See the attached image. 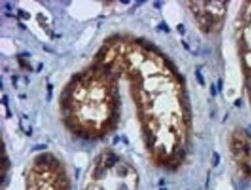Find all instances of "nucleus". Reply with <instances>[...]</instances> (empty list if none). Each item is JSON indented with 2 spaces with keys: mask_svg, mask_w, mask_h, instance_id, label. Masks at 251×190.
<instances>
[{
  "mask_svg": "<svg viewBox=\"0 0 251 190\" xmlns=\"http://www.w3.org/2000/svg\"><path fill=\"white\" fill-rule=\"evenodd\" d=\"M108 51H109V48L107 47H106V46L101 47L94 56L95 63H100L104 61L106 58L107 53Z\"/></svg>",
  "mask_w": 251,
  "mask_h": 190,
  "instance_id": "f257e3e1",
  "label": "nucleus"
},
{
  "mask_svg": "<svg viewBox=\"0 0 251 190\" xmlns=\"http://www.w3.org/2000/svg\"><path fill=\"white\" fill-rule=\"evenodd\" d=\"M118 157L114 154H110L108 155V158L105 161V166L107 168H111L116 162H118Z\"/></svg>",
  "mask_w": 251,
  "mask_h": 190,
  "instance_id": "f03ea898",
  "label": "nucleus"
},
{
  "mask_svg": "<svg viewBox=\"0 0 251 190\" xmlns=\"http://www.w3.org/2000/svg\"><path fill=\"white\" fill-rule=\"evenodd\" d=\"M164 63H165V64L166 66V67L168 68L169 71H171L173 73H175V74H178V68L176 67V66L174 64V63L168 59H165L164 60Z\"/></svg>",
  "mask_w": 251,
  "mask_h": 190,
  "instance_id": "7ed1b4c3",
  "label": "nucleus"
},
{
  "mask_svg": "<svg viewBox=\"0 0 251 190\" xmlns=\"http://www.w3.org/2000/svg\"><path fill=\"white\" fill-rule=\"evenodd\" d=\"M83 75H82V73H74L72 75V77H71V80L76 82V83H77V82H80V83H81V82L83 81Z\"/></svg>",
  "mask_w": 251,
  "mask_h": 190,
  "instance_id": "20e7f679",
  "label": "nucleus"
},
{
  "mask_svg": "<svg viewBox=\"0 0 251 190\" xmlns=\"http://www.w3.org/2000/svg\"><path fill=\"white\" fill-rule=\"evenodd\" d=\"M190 9L192 12V14L194 15L196 18H199V6L197 5L193 4V2H191V5H190Z\"/></svg>",
  "mask_w": 251,
  "mask_h": 190,
  "instance_id": "39448f33",
  "label": "nucleus"
},
{
  "mask_svg": "<svg viewBox=\"0 0 251 190\" xmlns=\"http://www.w3.org/2000/svg\"><path fill=\"white\" fill-rule=\"evenodd\" d=\"M65 89L68 90L69 91H71L74 93V91L76 90V83L74 81H72L71 80H70V81L69 82V83H67V84L65 86Z\"/></svg>",
  "mask_w": 251,
  "mask_h": 190,
  "instance_id": "423d86ee",
  "label": "nucleus"
},
{
  "mask_svg": "<svg viewBox=\"0 0 251 190\" xmlns=\"http://www.w3.org/2000/svg\"><path fill=\"white\" fill-rule=\"evenodd\" d=\"M104 173V169L101 167H98L94 172V177L96 179H101Z\"/></svg>",
  "mask_w": 251,
  "mask_h": 190,
  "instance_id": "0eeeda50",
  "label": "nucleus"
},
{
  "mask_svg": "<svg viewBox=\"0 0 251 190\" xmlns=\"http://www.w3.org/2000/svg\"><path fill=\"white\" fill-rule=\"evenodd\" d=\"M196 79H197V81L199 82V84L202 86H204L205 85V81H204L203 76L202 75V73L200 72H199V71H196Z\"/></svg>",
  "mask_w": 251,
  "mask_h": 190,
  "instance_id": "6e6552de",
  "label": "nucleus"
},
{
  "mask_svg": "<svg viewBox=\"0 0 251 190\" xmlns=\"http://www.w3.org/2000/svg\"><path fill=\"white\" fill-rule=\"evenodd\" d=\"M18 13H19V16H20L21 18L24 19L25 20H29V18H30V14L28 13V12H25V11H23V10L19 9V10H18Z\"/></svg>",
  "mask_w": 251,
  "mask_h": 190,
  "instance_id": "1a4fd4ad",
  "label": "nucleus"
},
{
  "mask_svg": "<svg viewBox=\"0 0 251 190\" xmlns=\"http://www.w3.org/2000/svg\"><path fill=\"white\" fill-rule=\"evenodd\" d=\"M242 169L243 171V172L248 175H251V167L249 166V165L247 164H242Z\"/></svg>",
  "mask_w": 251,
  "mask_h": 190,
  "instance_id": "9d476101",
  "label": "nucleus"
},
{
  "mask_svg": "<svg viewBox=\"0 0 251 190\" xmlns=\"http://www.w3.org/2000/svg\"><path fill=\"white\" fill-rule=\"evenodd\" d=\"M220 155H219V154L216 153V152H214L213 158H212V163H213L214 167L218 166L219 163H220Z\"/></svg>",
  "mask_w": 251,
  "mask_h": 190,
  "instance_id": "9b49d317",
  "label": "nucleus"
},
{
  "mask_svg": "<svg viewBox=\"0 0 251 190\" xmlns=\"http://www.w3.org/2000/svg\"><path fill=\"white\" fill-rule=\"evenodd\" d=\"M47 148V144H37V145H36V146H34L33 148L31 149V151L44 150V149H46Z\"/></svg>",
  "mask_w": 251,
  "mask_h": 190,
  "instance_id": "f8f14e48",
  "label": "nucleus"
},
{
  "mask_svg": "<svg viewBox=\"0 0 251 190\" xmlns=\"http://www.w3.org/2000/svg\"><path fill=\"white\" fill-rule=\"evenodd\" d=\"M2 166L5 168V169H8L10 166V162L8 159L7 157L5 158H2Z\"/></svg>",
  "mask_w": 251,
  "mask_h": 190,
  "instance_id": "ddd939ff",
  "label": "nucleus"
},
{
  "mask_svg": "<svg viewBox=\"0 0 251 190\" xmlns=\"http://www.w3.org/2000/svg\"><path fill=\"white\" fill-rule=\"evenodd\" d=\"M248 186V183L245 181H240L238 183V189L239 190H245Z\"/></svg>",
  "mask_w": 251,
  "mask_h": 190,
  "instance_id": "4468645a",
  "label": "nucleus"
},
{
  "mask_svg": "<svg viewBox=\"0 0 251 190\" xmlns=\"http://www.w3.org/2000/svg\"><path fill=\"white\" fill-rule=\"evenodd\" d=\"M243 72L246 76V78H251V67H243Z\"/></svg>",
  "mask_w": 251,
  "mask_h": 190,
  "instance_id": "2eb2a0df",
  "label": "nucleus"
},
{
  "mask_svg": "<svg viewBox=\"0 0 251 190\" xmlns=\"http://www.w3.org/2000/svg\"><path fill=\"white\" fill-rule=\"evenodd\" d=\"M177 29L178 31V33L181 34L182 36H183L185 34V27L182 24H179L178 26H177Z\"/></svg>",
  "mask_w": 251,
  "mask_h": 190,
  "instance_id": "dca6fc26",
  "label": "nucleus"
},
{
  "mask_svg": "<svg viewBox=\"0 0 251 190\" xmlns=\"http://www.w3.org/2000/svg\"><path fill=\"white\" fill-rule=\"evenodd\" d=\"M158 28H159L160 29H162V30H165V32H169V27L167 26V25L165 23H161L159 26H158Z\"/></svg>",
  "mask_w": 251,
  "mask_h": 190,
  "instance_id": "f3484780",
  "label": "nucleus"
},
{
  "mask_svg": "<svg viewBox=\"0 0 251 190\" xmlns=\"http://www.w3.org/2000/svg\"><path fill=\"white\" fill-rule=\"evenodd\" d=\"M210 93H211V95L212 97H215L216 96V87L213 84H211V87H210Z\"/></svg>",
  "mask_w": 251,
  "mask_h": 190,
  "instance_id": "a211bd4d",
  "label": "nucleus"
},
{
  "mask_svg": "<svg viewBox=\"0 0 251 190\" xmlns=\"http://www.w3.org/2000/svg\"><path fill=\"white\" fill-rule=\"evenodd\" d=\"M246 86L247 90L251 92V78H246Z\"/></svg>",
  "mask_w": 251,
  "mask_h": 190,
  "instance_id": "6ab92c4d",
  "label": "nucleus"
},
{
  "mask_svg": "<svg viewBox=\"0 0 251 190\" xmlns=\"http://www.w3.org/2000/svg\"><path fill=\"white\" fill-rule=\"evenodd\" d=\"M178 157H179L180 159H183V158H185V151H184L183 149H180V150H178Z\"/></svg>",
  "mask_w": 251,
  "mask_h": 190,
  "instance_id": "aec40b11",
  "label": "nucleus"
},
{
  "mask_svg": "<svg viewBox=\"0 0 251 190\" xmlns=\"http://www.w3.org/2000/svg\"><path fill=\"white\" fill-rule=\"evenodd\" d=\"M11 80H12V84L13 85V87L15 88L17 87L16 84H17V77L16 76H12L11 77Z\"/></svg>",
  "mask_w": 251,
  "mask_h": 190,
  "instance_id": "412c9836",
  "label": "nucleus"
},
{
  "mask_svg": "<svg viewBox=\"0 0 251 190\" xmlns=\"http://www.w3.org/2000/svg\"><path fill=\"white\" fill-rule=\"evenodd\" d=\"M52 97H53V91H48V94H47V100L48 101V102H50V101L51 100Z\"/></svg>",
  "mask_w": 251,
  "mask_h": 190,
  "instance_id": "4be33fe9",
  "label": "nucleus"
},
{
  "mask_svg": "<svg viewBox=\"0 0 251 190\" xmlns=\"http://www.w3.org/2000/svg\"><path fill=\"white\" fill-rule=\"evenodd\" d=\"M218 90H219V91H222V90H223V80H221V79H219V80H218Z\"/></svg>",
  "mask_w": 251,
  "mask_h": 190,
  "instance_id": "5701e85b",
  "label": "nucleus"
},
{
  "mask_svg": "<svg viewBox=\"0 0 251 190\" xmlns=\"http://www.w3.org/2000/svg\"><path fill=\"white\" fill-rule=\"evenodd\" d=\"M2 104L5 106V107H8V97L6 95H4L2 98Z\"/></svg>",
  "mask_w": 251,
  "mask_h": 190,
  "instance_id": "b1692460",
  "label": "nucleus"
},
{
  "mask_svg": "<svg viewBox=\"0 0 251 190\" xmlns=\"http://www.w3.org/2000/svg\"><path fill=\"white\" fill-rule=\"evenodd\" d=\"M43 63H40V64H39V66H38L37 72H38V73H40V72L42 71V70H43Z\"/></svg>",
  "mask_w": 251,
  "mask_h": 190,
  "instance_id": "393cba45",
  "label": "nucleus"
},
{
  "mask_svg": "<svg viewBox=\"0 0 251 190\" xmlns=\"http://www.w3.org/2000/svg\"><path fill=\"white\" fill-rule=\"evenodd\" d=\"M182 45H183V47L186 49H189V45H188V44L187 43H186L185 41H183V40H182Z\"/></svg>",
  "mask_w": 251,
  "mask_h": 190,
  "instance_id": "a878e982",
  "label": "nucleus"
},
{
  "mask_svg": "<svg viewBox=\"0 0 251 190\" xmlns=\"http://www.w3.org/2000/svg\"><path fill=\"white\" fill-rule=\"evenodd\" d=\"M18 25H19V26L22 29H26V26H25L24 24H23V23H19Z\"/></svg>",
  "mask_w": 251,
  "mask_h": 190,
  "instance_id": "bb28decb",
  "label": "nucleus"
},
{
  "mask_svg": "<svg viewBox=\"0 0 251 190\" xmlns=\"http://www.w3.org/2000/svg\"><path fill=\"white\" fill-rule=\"evenodd\" d=\"M118 142H119V137H118V136H116V137L114 138V142H113V144H118Z\"/></svg>",
  "mask_w": 251,
  "mask_h": 190,
  "instance_id": "cd10ccee",
  "label": "nucleus"
},
{
  "mask_svg": "<svg viewBox=\"0 0 251 190\" xmlns=\"http://www.w3.org/2000/svg\"><path fill=\"white\" fill-rule=\"evenodd\" d=\"M154 7L159 9L160 8V2H154Z\"/></svg>",
  "mask_w": 251,
  "mask_h": 190,
  "instance_id": "c85d7f7f",
  "label": "nucleus"
},
{
  "mask_svg": "<svg viewBox=\"0 0 251 190\" xmlns=\"http://www.w3.org/2000/svg\"><path fill=\"white\" fill-rule=\"evenodd\" d=\"M53 85L51 84H49L47 85V90L48 91H53Z\"/></svg>",
  "mask_w": 251,
  "mask_h": 190,
  "instance_id": "c756f323",
  "label": "nucleus"
},
{
  "mask_svg": "<svg viewBox=\"0 0 251 190\" xmlns=\"http://www.w3.org/2000/svg\"><path fill=\"white\" fill-rule=\"evenodd\" d=\"M5 8H6V9H7L9 11H10V10H12V6L10 5V4H9V3H7V4H5Z\"/></svg>",
  "mask_w": 251,
  "mask_h": 190,
  "instance_id": "7c9ffc66",
  "label": "nucleus"
},
{
  "mask_svg": "<svg viewBox=\"0 0 251 190\" xmlns=\"http://www.w3.org/2000/svg\"><path fill=\"white\" fill-rule=\"evenodd\" d=\"M235 105H236V106H240V99H238L237 100H236Z\"/></svg>",
  "mask_w": 251,
  "mask_h": 190,
  "instance_id": "2f4dec72",
  "label": "nucleus"
},
{
  "mask_svg": "<svg viewBox=\"0 0 251 190\" xmlns=\"http://www.w3.org/2000/svg\"><path fill=\"white\" fill-rule=\"evenodd\" d=\"M120 2L123 4H128L130 2V1H125V0H121V1H120Z\"/></svg>",
  "mask_w": 251,
  "mask_h": 190,
  "instance_id": "473e14b6",
  "label": "nucleus"
},
{
  "mask_svg": "<svg viewBox=\"0 0 251 190\" xmlns=\"http://www.w3.org/2000/svg\"><path fill=\"white\" fill-rule=\"evenodd\" d=\"M123 138H125V141H124V142H125V143L126 144H128V142H127V139L126 138V137H125V136H123Z\"/></svg>",
  "mask_w": 251,
  "mask_h": 190,
  "instance_id": "72a5a7b5",
  "label": "nucleus"
},
{
  "mask_svg": "<svg viewBox=\"0 0 251 190\" xmlns=\"http://www.w3.org/2000/svg\"><path fill=\"white\" fill-rule=\"evenodd\" d=\"M22 56H30V54H29V53H23V54H22Z\"/></svg>",
  "mask_w": 251,
  "mask_h": 190,
  "instance_id": "f704fd0d",
  "label": "nucleus"
},
{
  "mask_svg": "<svg viewBox=\"0 0 251 190\" xmlns=\"http://www.w3.org/2000/svg\"><path fill=\"white\" fill-rule=\"evenodd\" d=\"M163 182H164V180H163V179H162V180H161V181L159 182L160 185H163Z\"/></svg>",
  "mask_w": 251,
  "mask_h": 190,
  "instance_id": "c9c22d12",
  "label": "nucleus"
},
{
  "mask_svg": "<svg viewBox=\"0 0 251 190\" xmlns=\"http://www.w3.org/2000/svg\"><path fill=\"white\" fill-rule=\"evenodd\" d=\"M1 89L2 90V82H1Z\"/></svg>",
  "mask_w": 251,
  "mask_h": 190,
  "instance_id": "e433bc0d",
  "label": "nucleus"
},
{
  "mask_svg": "<svg viewBox=\"0 0 251 190\" xmlns=\"http://www.w3.org/2000/svg\"><path fill=\"white\" fill-rule=\"evenodd\" d=\"M159 190H167L166 189H159Z\"/></svg>",
  "mask_w": 251,
  "mask_h": 190,
  "instance_id": "4c0bfd02",
  "label": "nucleus"
}]
</instances>
